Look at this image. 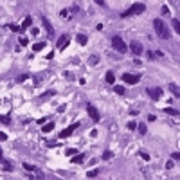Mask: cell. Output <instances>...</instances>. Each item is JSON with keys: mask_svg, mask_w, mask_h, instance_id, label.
Here are the masks:
<instances>
[{"mask_svg": "<svg viewBox=\"0 0 180 180\" xmlns=\"http://www.w3.org/2000/svg\"><path fill=\"white\" fill-rule=\"evenodd\" d=\"M153 27H155V33L160 36V38H164V40H169V36H171V33H169V29H167V25L162 22L160 18H155L153 20Z\"/></svg>", "mask_w": 180, "mask_h": 180, "instance_id": "6da1fadb", "label": "cell"}, {"mask_svg": "<svg viewBox=\"0 0 180 180\" xmlns=\"http://www.w3.org/2000/svg\"><path fill=\"white\" fill-rule=\"evenodd\" d=\"M146 11V6L144 4H141V2H137V4H133L132 7H128L126 11L121 15L123 18H128V16H137V15H142Z\"/></svg>", "mask_w": 180, "mask_h": 180, "instance_id": "7a4b0ae2", "label": "cell"}, {"mask_svg": "<svg viewBox=\"0 0 180 180\" xmlns=\"http://www.w3.org/2000/svg\"><path fill=\"white\" fill-rule=\"evenodd\" d=\"M112 47L117 50V52H121V54H124V52L128 50V45L123 41L121 36H113V38H112Z\"/></svg>", "mask_w": 180, "mask_h": 180, "instance_id": "3957f363", "label": "cell"}, {"mask_svg": "<svg viewBox=\"0 0 180 180\" xmlns=\"http://www.w3.org/2000/svg\"><path fill=\"white\" fill-rule=\"evenodd\" d=\"M148 96H150L153 101H158L162 97V87H153V88H148Z\"/></svg>", "mask_w": 180, "mask_h": 180, "instance_id": "277c9868", "label": "cell"}, {"mask_svg": "<svg viewBox=\"0 0 180 180\" xmlns=\"http://www.w3.org/2000/svg\"><path fill=\"white\" fill-rule=\"evenodd\" d=\"M79 126V123H74V124H70L69 128H65L63 132H60V139H67V137H70L72 133H74V130H76Z\"/></svg>", "mask_w": 180, "mask_h": 180, "instance_id": "5b68a950", "label": "cell"}, {"mask_svg": "<svg viewBox=\"0 0 180 180\" xmlns=\"http://www.w3.org/2000/svg\"><path fill=\"white\" fill-rule=\"evenodd\" d=\"M87 112H88V115H90V117H92V121H96V123H97V121L101 119V115H99L97 108L94 106V104H90V103L87 104Z\"/></svg>", "mask_w": 180, "mask_h": 180, "instance_id": "8992f818", "label": "cell"}, {"mask_svg": "<svg viewBox=\"0 0 180 180\" xmlns=\"http://www.w3.org/2000/svg\"><path fill=\"white\" fill-rule=\"evenodd\" d=\"M130 50L133 52V54H135V56H141L144 49H142V45L139 43V41H132V43H130Z\"/></svg>", "mask_w": 180, "mask_h": 180, "instance_id": "52a82bcc", "label": "cell"}, {"mask_svg": "<svg viewBox=\"0 0 180 180\" xmlns=\"http://www.w3.org/2000/svg\"><path fill=\"white\" fill-rule=\"evenodd\" d=\"M69 36L67 34H63V36H60L58 38V50H65L67 49V45H69Z\"/></svg>", "mask_w": 180, "mask_h": 180, "instance_id": "ba28073f", "label": "cell"}, {"mask_svg": "<svg viewBox=\"0 0 180 180\" xmlns=\"http://www.w3.org/2000/svg\"><path fill=\"white\" fill-rule=\"evenodd\" d=\"M139 76H133V74H124L123 76V81L126 83V85H135V83H139Z\"/></svg>", "mask_w": 180, "mask_h": 180, "instance_id": "9c48e42d", "label": "cell"}, {"mask_svg": "<svg viewBox=\"0 0 180 180\" xmlns=\"http://www.w3.org/2000/svg\"><path fill=\"white\" fill-rule=\"evenodd\" d=\"M41 24H43V27H45V31H47V34L52 38L54 36V29H52V24L49 22V20L45 18V16H41Z\"/></svg>", "mask_w": 180, "mask_h": 180, "instance_id": "30bf717a", "label": "cell"}, {"mask_svg": "<svg viewBox=\"0 0 180 180\" xmlns=\"http://www.w3.org/2000/svg\"><path fill=\"white\" fill-rule=\"evenodd\" d=\"M169 90H171V94H173V96H176V97H180V87H178V85H175V83H171V85H169Z\"/></svg>", "mask_w": 180, "mask_h": 180, "instance_id": "8fae6325", "label": "cell"}, {"mask_svg": "<svg viewBox=\"0 0 180 180\" xmlns=\"http://www.w3.org/2000/svg\"><path fill=\"white\" fill-rule=\"evenodd\" d=\"M31 24H33V18H31V16H27V18L24 20V22H22V25H20V27H22V33H24L25 29H29V27H31Z\"/></svg>", "mask_w": 180, "mask_h": 180, "instance_id": "7c38bea8", "label": "cell"}, {"mask_svg": "<svg viewBox=\"0 0 180 180\" xmlns=\"http://www.w3.org/2000/svg\"><path fill=\"white\" fill-rule=\"evenodd\" d=\"M45 45H47L45 41H38V43H34V45H33V52H40V50H43V49H45Z\"/></svg>", "mask_w": 180, "mask_h": 180, "instance_id": "4fadbf2b", "label": "cell"}, {"mask_svg": "<svg viewBox=\"0 0 180 180\" xmlns=\"http://www.w3.org/2000/svg\"><path fill=\"white\" fill-rule=\"evenodd\" d=\"M72 160V164H83V160H85V155L83 153H79V155H76L74 158H70Z\"/></svg>", "mask_w": 180, "mask_h": 180, "instance_id": "5bb4252c", "label": "cell"}, {"mask_svg": "<svg viewBox=\"0 0 180 180\" xmlns=\"http://www.w3.org/2000/svg\"><path fill=\"white\" fill-rule=\"evenodd\" d=\"M76 41H78L79 45H87V41H88V38L85 36V34H78V36H76Z\"/></svg>", "mask_w": 180, "mask_h": 180, "instance_id": "9a60e30c", "label": "cell"}, {"mask_svg": "<svg viewBox=\"0 0 180 180\" xmlns=\"http://www.w3.org/2000/svg\"><path fill=\"white\" fill-rule=\"evenodd\" d=\"M24 169H25V171H38V167L36 166H33V164H29V162H24Z\"/></svg>", "mask_w": 180, "mask_h": 180, "instance_id": "2e32d148", "label": "cell"}, {"mask_svg": "<svg viewBox=\"0 0 180 180\" xmlns=\"http://www.w3.org/2000/svg\"><path fill=\"white\" fill-rule=\"evenodd\" d=\"M52 128H54V123H47V124H43V128H41V132H43V133H49Z\"/></svg>", "mask_w": 180, "mask_h": 180, "instance_id": "e0dca14e", "label": "cell"}, {"mask_svg": "<svg viewBox=\"0 0 180 180\" xmlns=\"http://www.w3.org/2000/svg\"><path fill=\"white\" fill-rule=\"evenodd\" d=\"M106 83H108V85H113V83H115V76H113V72H106Z\"/></svg>", "mask_w": 180, "mask_h": 180, "instance_id": "ac0fdd59", "label": "cell"}, {"mask_svg": "<svg viewBox=\"0 0 180 180\" xmlns=\"http://www.w3.org/2000/svg\"><path fill=\"white\" fill-rule=\"evenodd\" d=\"M171 25H173V29L176 31V33L180 34V20H176V18H173V22H171Z\"/></svg>", "mask_w": 180, "mask_h": 180, "instance_id": "d6986e66", "label": "cell"}, {"mask_svg": "<svg viewBox=\"0 0 180 180\" xmlns=\"http://www.w3.org/2000/svg\"><path fill=\"white\" fill-rule=\"evenodd\" d=\"M164 112H166V113H169V115H175V117H178V115H180V113H178V110H175V108H164Z\"/></svg>", "mask_w": 180, "mask_h": 180, "instance_id": "ffe728a7", "label": "cell"}, {"mask_svg": "<svg viewBox=\"0 0 180 180\" xmlns=\"http://www.w3.org/2000/svg\"><path fill=\"white\" fill-rule=\"evenodd\" d=\"M88 63H92V65H97V63H99V56H97V54H92L90 60H88Z\"/></svg>", "mask_w": 180, "mask_h": 180, "instance_id": "44dd1931", "label": "cell"}, {"mask_svg": "<svg viewBox=\"0 0 180 180\" xmlns=\"http://www.w3.org/2000/svg\"><path fill=\"white\" fill-rule=\"evenodd\" d=\"M137 130H139V133H142V135L148 132V128H146V124H144V123H141L139 126H137Z\"/></svg>", "mask_w": 180, "mask_h": 180, "instance_id": "7402d4cb", "label": "cell"}, {"mask_svg": "<svg viewBox=\"0 0 180 180\" xmlns=\"http://www.w3.org/2000/svg\"><path fill=\"white\" fill-rule=\"evenodd\" d=\"M0 123L9 124V123H11V117H9V115H0Z\"/></svg>", "mask_w": 180, "mask_h": 180, "instance_id": "603a6c76", "label": "cell"}, {"mask_svg": "<svg viewBox=\"0 0 180 180\" xmlns=\"http://www.w3.org/2000/svg\"><path fill=\"white\" fill-rule=\"evenodd\" d=\"M113 92L119 94V96H123V94H124V87H119V85H117V87H113Z\"/></svg>", "mask_w": 180, "mask_h": 180, "instance_id": "cb8c5ba5", "label": "cell"}, {"mask_svg": "<svg viewBox=\"0 0 180 180\" xmlns=\"http://www.w3.org/2000/svg\"><path fill=\"white\" fill-rule=\"evenodd\" d=\"M9 29H11L13 33H22V27H20V25H15V24H13V25H9Z\"/></svg>", "mask_w": 180, "mask_h": 180, "instance_id": "d4e9b609", "label": "cell"}, {"mask_svg": "<svg viewBox=\"0 0 180 180\" xmlns=\"http://www.w3.org/2000/svg\"><path fill=\"white\" fill-rule=\"evenodd\" d=\"M112 157H113V153H112V151H104V153H103V158H104V160H110Z\"/></svg>", "mask_w": 180, "mask_h": 180, "instance_id": "484cf974", "label": "cell"}, {"mask_svg": "<svg viewBox=\"0 0 180 180\" xmlns=\"http://www.w3.org/2000/svg\"><path fill=\"white\" fill-rule=\"evenodd\" d=\"M137 126H139V124H137L135 121H130L128 123V130H137Z\"/></svg>", "mask_w": 180, "mask_h": 180, "instance_id": "4316f807", "label": "cell"}, {"mask_svg": "<svg viewBox=\"0 0 180 180\" xmlns=\"http://www.w3.org/2000/svg\"><path fill=\"white\" fill-rule=\"evenodd\" d=\"M139 155L142 157V160H150V153H146V151H139Z\"/></svg>", "mask_w": 180, "mask_h": 180, "instance_id": "83f0119b", "label": "cell"}, {"mask_svg": "<svg viewBox=\"0 0 180 180\" xmlns=\"http://www.w3.org/2000/svg\"><path fill=\"white\" fill-rule=\"evenodd\" d=\"M97 173H99V171H97V169H90V171H88L87 175H88V178H94V176H96Z\"/></svg>", "mask_w": 180, "mask_h": 180, "instance_id": "f1b7e54d", "label": "cell"}, {"mask_svg": "<svg viewBox=\"0 0 180 180\" xmlns=\"http://www.w3.org/2000/svg\"><path fill=\"white\" fill-rule=\"evenodd\" d=\"M171 158H173V160H180V151H175V153H171Z\"/></svg>", "mask_w": 180, "mask_h": 180, "instance_id": "f546056e", "label": "cell"}, {"mask_svg": "<svg viewBox=\"0 0 180 180\" xmlns=\"http://www.w3.org/2000/svg\"><path fill=\"white\" fill-rule=\"evenodd\" d=\"M27 43H29V40H27V38H24V36L20 38V45H22V47H25Z\"/></svg>", "mask_w": 180, "mask_h": 180, "instance_id": "4dcf8cb0", "label": "cell"}, {"mask_svg": "<svg viewBox=\"0 0 180 180\" xmlns=\"http://www.w3.org/2000/svg\"><path fill=\"white\" fill-rule=\"evenodd\" d=\"M29 78V74H22V76H18V83H22V81H25Z\"/></svg>", "mask_w": 180, "mask_h": 180, "instance_id": "1f68e13d", "label": "cell"}, {"mask_svg": "<svg viewBox=\"0 0 180 180\" xmlns=\"http://www.w3.org/2000/svg\"><path fill=\"white\" fill-rule=\"evenodd\" d=\"M60 16L61 18H69V11H67V9H63V11L60 13Z\"/></svg>", "mask_w": 180, "mask_h": 180, "instance_id": "d6a6232c", "label": "cell"}, {"mask_svg": "<svg viewBox=\"0 0 180 180\" xmlns=\"http://www.w3.org/2000/svg\"><path fill=\"white\" fill-rule=\"evenodd\" d=\"M65 153H67L69 157H70V155H76V150H74V148H69V150H67Z\"/></svg>", "mask_w": 180, "mask_h": 180, "instance_id": "836d02e7", "label": "cell"}, {"mask_svg": "<svg viewBox=\"0 0 180 180\" xmlns=\"http://www.w3.org/2000/svg\"><path fill=\"white\" fill-rule=\"evenodd\" d=\"M173 166H175V160H167V164H166V167H167V169H171Z\"/></svg>", "mask_w": 180, "mask_h": 180, "instance_id": "e575fe53", "label": "cell"}, {"mask_svg": "<svg viewBox=\"0 0 180 180\" xmlns=\"http://www.w3.org/2000/svg\"><path fill=\"white\" fill-rule=\"evenodd\" d=\"M6 139H7V135L4 132H0V141H6Z\"/></svg>", "mask_w": 180, "mask_h": 180, "instance_id": "d590c367", "label": "cell"}, {"mask_svg": "<svg viewBox=\"0 0 180 180\" xmlns=\"http://www.w3.org/2000/svg\"><path fill=\"white\" fill-rule=\"evenodd\" d=\"M31 33H33V36H36V34H38V33H40V31H38V29H34V27H33V29H31Z\"/></svg>", "mask_w": 180, "mask_h": 180, "instance_id": "8d00e7d4", "label": "cell"}, {"mask_svg": "<svg viewBox=\"0 0 180 180\" xmlns=\"http://www.w3.org/2000/svg\"><path fill=\"white\" fill-rule=\"evenodd\" d=\"M153 56H155V54H153V52H151V50H148V58H150V60H155Z\"/></svg>", "mask_w": 180, "mask_h": 180, "instance_id": "74e56055", "label": "cell"}, {"mask_svg": "<svg viewBox=\"0 0 180 180\" xmlns=\"http://www.w3.org/2000/svg\"><path fill=\"white\" fill-rule=\"evenodd\" d=\"M94 2H96L97 6H104V0H94Z\"/></svg>", "mask_w": 180, "mask_h": 180, "instance_id": "f35d334b", "label": "cell"}, {"mask_svg": "<svg viewBox=\"0 0 180 180\" xmlns=\"http://www.w3.org/2000/svg\"><path fill=\"white\" fill-rule=\"evenodd\" d=\"M162 13H164V15H169V9H167V7H166V6H164V7H162Z\"/></svg>", "mask_w": 180, "mask_h": 180, "instance_id": "ab89813d", "label": "cell"}, {"mask_svg": "<svg viewBox=\"0 0 180 180\" xmlns=\"http://www.w3.org/2000/svg\"><path fill=\"white\" fill-rule=\"evenodd\" d=\"M47 180H58V178H54V176H49V178H47Z\"/></svg>", "mask_w": 180, "mask_h": 180, "instance_id": "60d3db41", "label": "cell"}, {"mask_svg": "<svg viewBox=\"0 0 180 180\" xmlns=\"http://www.w3.org/2000/svg\"><path fill=\"white\" fill-rule=\"evenodd\" d=\"M0 157H2V150H0Z\"/></svg>", "mask_w": 180, "mask_h": 180, "instance_id": "b9f144b4", "label": "cell"}]
</instances>
